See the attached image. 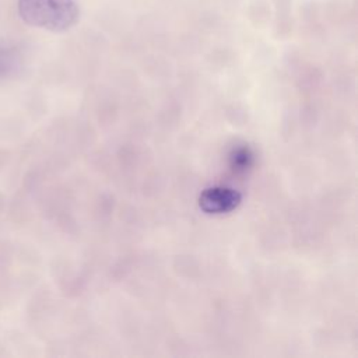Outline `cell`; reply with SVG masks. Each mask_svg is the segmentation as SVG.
Returning a JSON list of instances; mask_svg holds the SVG:
<instances>
[{
	"instance_id": "cell-1",
	"label": "cell",
	"mask_w": 358,
	"mask_h": 358,
	"mask_svg": "<svg viewBox=\"0 0 358 358\" xmlns=\"http://www.w3.org/2000/svg\"><path fill=\"white\" fill-rule=\"evenodd\" d=\"M18 14L32 27L62 32L77 22L80 11L74 0H18Z\"/></svg>"
},
{
	"instance_id": "cell-2",
	"label": "cell",
	"mask_w": 358,
	"mask_h": 358,
	"mask_svg": "<svg viewBox=\"0 0 358 358\" xmlns=\"http://www.w3.org/2000/svg\"><path fill=\"white\" fill-rule=\"evenodd\" d=\"M241 201L242 196L235 189L214 186L201 192L199 206L207 214H224L235 210Z\"/></svg>"
},
{
	"instance_id": "cell-3",
	"label": "cell",
	"mask_w": 358,
	"mask_h": 358,
	"mask_svg": "<svg viewBox=\"0 0 358 358\" xmlns=\"http://www.w3.org/2000/svg\"><path fill=\"white\" fill-rule=\"evenodd\" d=\"M22 64L24 55L21 49L14 43L0 41V80L18 74Z\"/></svg>"
},
{
	"instance_id": "cell-4",
	"label": "cell",
	"mask_w": 358,
	"mask_h": 358,
	"mask_svg": "<svg viewBox=\"0 0 358 358\" xmlns=\"http://www.w3.org/2000/svg\"><path fill=\"white\" fill-rule=\"evenodd\" d=\"M252 152L248 148H239L232 155V166L236 169H245L252 164Z\"/></svg>"
}]
</instances>
